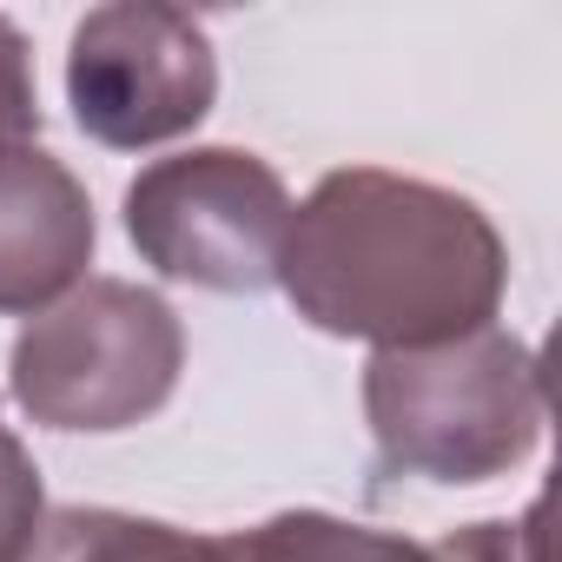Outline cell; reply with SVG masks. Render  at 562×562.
I'll list each match as a JSON object with an SVG mask.
<instances>
[{
  "label": "cell",
  "mask_w": 562,
  "mask_h": 562,
  "mask_svg": "<svg viewBox=\"0 0 562 562\" xmlns=\"http://www.w3.org/2000/svg\"><path fill=\"white\" fill-rule=\"evenodd\" d=\"M278 278L312 325L417 351L490 331L503 245L470 199L391 172H331L292 212Z\"/></svg>",
  "instance_id": "6da1fadb"
},
{
  "label": "cell",
  "mask_w": 562,
  "mask_h": 562,
  "mask_svg": "<svg viewBox=\"0 0 562 562\" xmlns=\"http://www.w3.org/2000/svg\"><path fill=\"white\" fill-rule=\"evenodd\" d=\"M364 404L397 470L483 483L536 443L542 378L516 338L470 331L443 351H384L364 378Z\"/></svg>",
  "instance_id": "7a4b0ae2"
},
{
  "label": "cell",
  "mask_w": 562,
  "mask_h": 562,
  "mask_svg": "<svg viewBox=\"0 0 562 562\" xmlns=\"http://www.w3.org/2000/svg\"><path fill=\"white\" fill-rule=\"evenodd\" d=\"M172 371L179 325L133 285H87L14 345V397L54 430H126L166 404Z\"/></svg>",
  "instance_id": "3957f363"
},
{
  "label": "cell",
  "mask_w": 562,
  "mask_h": 562,
  "mask_svg": "<svg viewBox=\"0 0 562 562\" xmlns=\"http://www.w3.org/2000/svg\"><path fill=\"white\" fill-rule=\"evenodd\" d=\"M133 245L166 271L212 292H265L292 238V199L251 153H186L133 179Z\"/></svg>",
  "instance_id": "277c9868"
},
{
  "label": "cell",
  "mask_w": 562,
  "mask_h": 562,
  "mask_svg": "<svg viewBox=\"0 0 562 562\" xmlns=\"http://www.w3.org/2000/svg\"><path fill=\"white\" fill-rule=\"evenodd\" d=\"M74 113L100 146H159L205 120L212 47L172 8H106L74 34Z\"/></svg>",
  "instance_id": "5b68a950"
},
{
  "label": "cell",
  "mask_w": 562,
  "mask_h": 562,
  "mask_svg": "<svg viewBox=\"0 0 562 562\" xmlns=\"http://www.w3.org/2000/svg\"><path fill=\"white\" fill-rule=\"evenodd\" d=\"M93 251V205L47 153H0V312L47 305Z\"/></svg>",
  "instance_id": "8992f818"
},
{
  "label": "cell",
  "mask_w": 562,
  "mask_h": 562,
  "mask_svg": "<svg viewBox=\"0 0 562 562\" xmlns=\"http://www.w3.org/2000/svg\"><path fill=\"white\" fill-rule=\"evenodd\" d=\"M41 133V106H34V80H27V47L21 34L0 21V153L14 139Z\"/></svg>",
  "instance_id": "52a82bcc"
},
{
  "label": "cell",
  "mask_w": 562,
  "mask_h": 562,
  "mask_svg": "<svg viewBox=\"0 0 562 562\" xmlns=\"http://www.w3.org/2000/svg\"><path fill=\"white\" fill-rule=\"evenodd\" d=\"M34 529H41V509L0 503V562H27L34 555Z\"/></svg>",
  "instance_id": "ba28073f"
}]
</instances>
